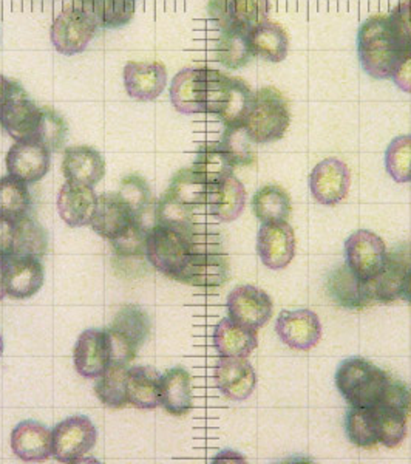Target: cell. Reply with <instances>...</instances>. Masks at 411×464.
<instances>
[{
  "instance_id": "cell-22",
  "label": "cell",
  "mask_w": 411,
  "mask_h": 464,
  "mask_svg": "<svg viewBox=\"0 0 411 464\" xmlns=\"http://www.w3.org/2000/svg\"><path fill=\"white\" fill-rule=\"evenodd\" d=\"M170 102L179 113H206L205 69H183L170 85Z\"/></svg>"
},
{
  "instance_id": "cell-12",
  "label": "cell",
  "mask_w": 411,
  "mask_h": 464,
  "mask_svg": "<svg viewBox=\"0 0 411 464\" xmlns=\"http://www.w3.org/2000/svg\"><path fill=\"white\" fill-rule=\"evenodd\" d=\"M275 333L282 343L292 348L308 352L316 347L322 339V324L316 313L308 308L283 310L275 322Z\"/></svg>"
},
{
  "instance_id": "cell-56",
  "label": "cell",
  "mask_w": 411,
  "mask_h": 464,
  "mask_svg": "<svg viewBox=\"0 0 411 464\" xmlns=\"http://www.w3.org/2000/svg\"><path fill=\"white\" fill-rule=\"evenodd\" d=\"M5 273H4V257H0V301L5 297Z\"/></svg>"
},
{
  "instance_id": "cell-7",
  "label": "cell",
  "mask_w": 411,
  "mask_h": 464,
  "mask_svg": "<svg viewBox=\"0 0 411 464\" xmlns=\"http://www.w3.org/2000/svg\"><path fill=\"white\" fill-rule=\"evenodd\" d=\"M53 432V457L59 463H76L95 448L98 430L85 417H72L56 424Z\"/></svg>"
},
{
  "instance_id": "cell-40",
  "label": "cell",
  "mask_w": 411,
  "mask_h": 464,
  "mask_svg": "<svg viewBox=\"0 0 411 464\" xmlns=\"http://www.w3.org/2000/svg\"><path fill=\"white\" fill-rule=\"evenodd\" d=\"M253 93L244 81L233 78L229 81L226 101L218 113V118L225 122V126H243L251 106H253Z\"/></svg>"
},
{
  "instance_id": "cell-9",
  "label": "cell",
  "mask_w": 411,
  "mask_h": 464,
  "mask_svg": "<svg viewBox=\"0 0 411 464\" xmlns=\"http://www.w3.org/2000/svg\"><path fill=\"white\" fill-rule=\"evenodd\" d=\"M98 27L84 11L73 6L67 8L54 19L50 37L54 48L65 56L82 53L95 37Z\"/></svg>"
},
{
  "instance_id": "cell-46",
  "label": "cell",
  "mask_w": 411,
  "mask_h": 464,
  "mask_svg": "<svg viewBox=\"0 0 411 464\" xmlns=\"http://www.w3.org/2000/svg\"><path fill=\"white\" fill-rule=\"evenodd\" d=\"M385 169L397 183L411 181V135L397 137L385 152Z\"/></svg>"
},
{
  "instance_id": "cell-50",
  "label": "cell",
  "mask_w": 411,
  "mask_h": 464,
  "mask_svg": "<svg viewBox=\"0 0 411 464\" xmlns=\"http://www.w3.org/2000/svg\"><path fill=\"white\" fill-rule=\"evenodd\" d=\"M391 33L402 50L411 47V0H402L391 10Z\"/></svg>"
},
{
  "instance_id": "cell-48",
  "label": "cell",
  "mask_w": 411,
  "mask_h": 464,
  "mask_svg": "<svg viewBox=\"0 0 411 464\" xmlns=\"http://www.w3.org/2000/svg\"><path fill=\"white\" fill-rule=\"evenodd\" d=\"M233 14L235 27L251 32L268 21L269 0H233Z\"/></svg>"
},
{
  "instance_id": "cell-53",
  "label": "cell",
  "mask_w": 411,
  "mask_h": 464,
  "mask_svg": "<svg viewBox=\"0 0 411 464\" xmlns=\"http://www.w3.org/2000/svg\"><path fill=\"white\" fill-rule=\"evenodd\" d=\"M14 245V222L0 217V257L13 254Z\"/></svg>"
},
{
  "instance_id": "cell-39",
  "label": "cell",
  "mask_w": 411,
  "mask_h": 464,
  "mask_svg": "<svg viewBox=\"0 0 411 464\" xmlns=\"http://www.w3.org/2000/svg\"><path fill=\"white\" fill-rule=\"evenodd\" d=\"M127 380H129V369L126 365H109L96 382L95 392L100 402L110 409L126 407L129 404Z\"/></svg>"
},
{
  "instance_id": "cell-43",
  "label": "cell",
  "mask_w": 411,
  "mask_h": 464,
  "mask_svg": "<svg viewBox=\"0 0 411 464\" xmlns=\"http://www.w3.org/2000/svg\"><path fill=\"white\" fill-rule=\"evenodd\" d=\"M207 190L209 186L206 185L192 168H187L175 174L167 192L181 203L196 208V206L205 205L207 201Z\"/></svg>"
},
{
  "instance_id": "cell-13",
  "label": "cell",
  "mask_w": 411,
  "mask_h": 464,
  "mask_svg": "<svg viewBox=\"0 0 411 464\" xmlns=\"http://www.w3.org/2000/svg\"><path fill=\"white\" fill-rule=\"evenodd\" d=\"M50 153L36 138H24L13 144L6 153V170L25 183H36L48 174Z\"/></svg>"
},
{
  "instance_id": "cell-30",
  "label": "cell",
  "mask_w": 411,
  "mask_h": 464,
  "mask_svg": "<svg viewBox=\"0 0 411 464\" xmlns=\"http://www.w3.org/2000/svg\"><path fill=\"white\" fill-rule=\"evenodd\" d=\"M161 375L152 367L137 365L129 369L127 401L141 411H153L159 406Z\"/></svg>"
},
{
  "instance_id": "cell-38",
  "label": "cell",
  "mask_w": 411,
  "mask_h": 464,
  "mask_svg": "<svg viewBox=\"0 0 411 464\" xmlns=\"http://www.w3.org/2000/svg\"><path fill=\"white\" fill-rule=\"evenodd\" d=\"M194 209L196 208L181 203L175 197L170 196L169 192H166L159 198L155 217H157V223L159 227H169L172 231L190 237L192 232L196 231Z\"/></svg>"
},
{
  "instance_id": "cell-15",
  "label": "cell",
  "mask_w": 411,
  "mask_h": 464,
  "mask_svg": "<svg viewBox=\"0 0 411 464\" xmlns=\"http://www.w3.org/2000/svg\"><path fill=\"white\" fill-rule=\"evenodd\" d=\"M5 293L11 299H28L41 290L45 279L41 260L32 256L10 254L4 257Z\"/></svg>"
},
{
  "instance_id": "cell-11",
  "label": "cell",
  "mask_w": 411,
  "mask_h": 464,
  "mask_svg": "<svg viewBox=\"0 0 411 464\" xmlns=\"http://www.w3.org/2000/svg\"><path fill=\"white\" fill-rule=\"evenodd\" d=\"M351 170L339 159H325L314 166L310 175L312 198L325 206H334L349 196Z\"/></svg>"
},
{
  "instance_id": "cell-49",
  "label": "cell",
  "mask_w": 411,
  "mask_h": 464,
  "mask_svg": "<svg viewBox=\"0 0 411 464\" xmlns=\"http://www.w3.org/2000/svg\"><path fill=\"white\" fill-rule=\"evenodd\" d=\"M148 231L144 227V222L133 220L132 225L122 232L121 236L113 238V248L119 257H132L146 254V242H148Z\"/></svg>"
},
{
  "instance_id": "cell-1",
  "label": "cell",
  "mask_w": 411,
  "mask_h": 464,
  "mask_svg": "<svg viewBox=\"0 0 411 464\" xmlns=\"http://www.w3.org/2000/svg\"><path fill=\"white\" fill-rule=\"evenodd\" d=\"M401 53V45L391 33L388 17H369L358 28V61L371 78L391 80Z\"/></svg>"
},
{
  "instance_id": "cell-31",
  "label": "cell",
  "mask_w": 411,
  "mask_h": 464,
  "mask_svg": "<svg viewBox=\"0 0 411 464\" xmlns=\"http://www.w3.org/2000/svg\"><path fill=\"white\" fill-rule=\"evenodd\" d=\"M231 157L220 143H206L198 149L192 169L207 186L218 185L234 175Z\"/></svg>"
},
{
  "instance_id": "cell-10",
  "label": "cell",
  "mask_w": 411,
  "mask_h": 464,
  "mask_svg": "<svg viewBox=\"0 0 411 464\" xmlns=\"http://www.w3.org/2000/svg\"><path fill=\"white\" fill-rule=\"evenodd\" d=\"M227 313L243 327L260 330L272 317L274 305L268 293L253 285L234 288L227 295Z\"/></svg>"
},
{
  "instance_id": "cell-29",
  "label": "cell",
  "mask_w": 411,
  "mask_h": 464,
  "mask_svg": "<svg viewBox=\"0 0 411 464\" xmlns=\"http://www.w3.org/2000/svg\"><path fill=\"white\" fill-rule=\"evenodd\" d=\"M249 41L253 56H259L268 63H282L290 52L288 33L275 22L266 21L253 28L249 33Z\"/></svg>"
},
{
  "instance_id": "cell-44",
  "label": "cell",
  "mask_w": 411,
  "mask_h": 464,
  "mask_svg": "<svg viewBox=\"0 0 411 464\" xmlns=\"http://www.w3.org/2000/svg\"><path fill=\"white\" fill-rule=\"evenodd\" d=\"M69 135V126L62 115L52 107H41V120L37 124L36 138L39 143H43L50 152H59L65 146Z\"/></svg>"
},
{
  "instance_id": "cell-20",
  "label": "cell",
  "mask_w": 411,
  "mask_h": 464,
  "mask_svg": "<svg viewBox=\"0 0 411 464\" xmlns=\"http://www.w3.org/2000/svg\"><path fill=\"white\" fill-rule=\"evenodd\" d=\"M127 93L137 101H155L167 85V70L161 63H126L122 74Z\"/></svg>"
},
{
  "instance_id": "cell-37",
  "label": "cell",
  "mask_w": 411,
  "mask_h": 464,
  "mask_svg": "<svg viewBox=\"0 0 411 464\" xmlns=\"http://www.w3.org/2000/svg\"><path fill=\"white\" fill-rule=\"evenodd\" d=\"M375 415L376 430L378 440L385 448H397L406 437V421L410 413L388 406V404H378L371 407Z\"/></svg>"
},
{
  "instance_id": "cell-32",
  "label": "cell",
  "mask_w": 411,
  "mask_h": 464,
  "mask_svg": "<svg viewBox=\"0 0 411 464\" xmlns=\"http://www.w3.org/2000/svg\"><path fill=\"white\" fill-rule=\"evenodd\" d=\"M135 4L137 0H81V10L96 27L115 30L132 21Z\"/></svg>"
},
{
  "instance_id": "cell-27",
  "label": "cell",
  "mask_w": 411,
  "mask_h": 464,
  "mask_svg": "<svg viewBox=\"0 0 411 464\" xmlns=\"http://www.w3.org/2000/svg\"><path fill=\"white\" fill-rule=\"evenodd\" d=\"M212 216L220 222L229 223L242 216L246 205V189L242 181L231 175L218 185L209 186L207 201Z\"/></svg>"
},
{
  "instance_id": "cell-26",
  "label": "cell",
  "mask_w": 411,
  "mask_h": 464,
  "mask_svg": "<svg viewBox=\"0 0 411 464\" xmlns=\"http://www.w3.org/2000/svg\"><path fill=\"white\" fill-rule=\"evenodd\" d=\"M259 345L257 330L243 327L231 317L218 322L214 332V347L216 353L226 358H248Z\"/></svg>"
},
{
  "instance_id": "cell-35",
  "label": "cell",
  "mask_w": 411,
  "mask_h": 464,
  "mask_svg": "<svg viewBox=\"0 0 411 464\" xmlns=\"http://www.w3.org/2000/svg\"><path fill=\"white\" fill-rule=\"evenodd\" d=\"M253 209L262 223L283 222L290 217V194L282 186H263L253 196Z\"/></svg>"
},
{
  "instance_id": "cell-54",
  "label": "cell",
  "mask_w": 411,
  "mask_h": 464,
  "mask_svg": "<svg viewBox=\"0 0 411 464\" xmlns=\"http://www.w3.org/2000/svg\"><path fill=\"white\" fill-rule=\"evenodd\" d=\"M16 85V81L8 80L4 74L0 73V106L8 100V96L13 93Z\"/></svg>"
},
{
  "instance_id": "cell-6",
  "label": "cell",
  "mask_w": 411,
  "mask_h": 464,
  "mask_svg": "<svg viewBox=\"0 0 411 464\" xmlns=\"http://www.w3.org/2000/svg\"><path fill=\"white\" fill-rule=\"evenodd\" d=\"M146 256L153 268L178 280L189 259V237L157 225L148 231Z\"/></svg>"
},
{
  "instance_id": "cell-14",
  "label": "cell",
  "mask_w": 411,
  "mask_h": 464,
  "mask_svg": "<svg viewBox=\"0 0 411 464\" xmlns=\"http://www.w3.org/2000/svg\"><path fill=\"white\" fill-rule=\"evenodd\" d=\"M39 120L41 107H37L24 87L16 82L13 93L0 106V124L11 138L19 141L36 133Z\"/></svg>"
},
{
  "instance_id": "cell-3",
  "label": "cell",
  "mask_w": 411,
  "mask_h": 464,
  "mask_svg": "<svg viewBox=\"0 0 411 464\" xmlns=\"http://www.w3.org/2000/svg\"><path fill=\"white\" fill-rule=\"evenodd\" d=\"M390 381L387 372L362 358L343 361L336 373L339 392L351 407H375Z\"/></svg>"
},
{
  "instance_id": "cell-42",
  "label": "cell",
  "mask_w": 411,
  "mask_h": 464,
  "mask_svg": "<svg viewBox=\"0 0 411 464\" xmlns=\"http://www.w3.org/2000/svg\"><path fill=\"white\" fill-rule=\"evenodd\" d=\"M118 196L132 212L133 218L144 222V216L152 203V190L148 179L138 174L127 175L122 179Z\"/></svg>"
},
{
  "instance_id": "cell-47",
  "label": "cell",
  "mask_w": 411,
  "mask_h": 464,
  "mask_svg": "<svg viewBox=\"0 0 411 464\" xmlns=\"http://www.w3.org/2000/svg\"><path fill=\"white\" fill-rule=\"evenodd\" d=\"M220 144L235 166H246V164L253 163L255 150H253V144L255 143L249 138L244 127L227 126Z\"/></svg>"
},
{
  "instance_id": "cell-25",
  "label": "cell",
  "mask_w": 411,
  "mask_h": 464,
  "mask_svg": "<svg viewBox=\"0 0 411 464\" xmlns=\"http://www.w3.org/2000/svg\"><path fill=\"white\" fill-rule=\"evenodd\" d=\"M132 212L124 205V201L118 194H102L98 197L95 214L90 222L93 231L98 232L100 237L113 238L119 237L127 227L132 225Z\"/></svg>"
},
{
  "instance_id": "cell-8",
  "label": "cell",
  "mask_w": 411,
  "mask_h": 464,
  "mask_svg": "<svg viewBox=\"0 0 411 464\" xmlns=\"http://www.w3.org/2000/svg\"><path fill=\"white\" fill-rule=\"evenodd\" d=\"M345 257L347 266L358 279L367 282L379 275L387 264L388 253L384 240L378 234L360 229L349 236L345 243Z\"/></svg>"
},
{
  "instance_id": "cell-51",
  "label": "cell",
  "mask_w": 411,
  "mask_h": 464,
  "mask_svg": "<svg viewBox=\"0 0 411 464\" xmlns=\"http://www.w3.org/2000/svg\"><path fill=\"white\" fill-rule=\"evenodd\" d=\"M209 17L220 30L235 27L233 14V0H209Z\"/></svg>"
},
{
  "instance_id": "cell-16",
  "label": "cell",
  "mask_w": 411,
  "mask_h": 464,
  "mask_svg": "<svg viewBox=\"0 0 411 464\" xmlns=\"http://www.w3.org/2000/svg\"><path fill=\"white\" fill-rule=\"evenodd\" d=\"M257 253L269 269H285L295 254L294 229L290 223H263L257 237Z\"/></svg>"
},
{
  "instance_id": "cell-23",
  "label": "cell",
  "mask_w": 411,
  "mask_h": 464,
  "mask_svg": "<svg viewBox=\"0 0 411 464\" xmlns=\"http://www.w3.org/2000/svg\"><path fill=\"white\" fill-rule=\"evenodd\" d=\"M62 174L67 181L95 186L104 179L106 161L96 149L74 146L63 150Z\"/></svg>"
},
{
  "instance_id": "cell-28",
  "label": "cell",
  "mask_w": 411,
  "mask_h": 464,
  "mask_svg": "<svg viewBox=\"0 0 411 464\" xmlns=\"http://www.w3.org/2000/svg\"><path fill=\"white\" fill-rule=\"evenodd\" d=\"M410 268L408 259L399 254L388 256L387 264L376 276L375 279L367 280V293L368 297L373 301L393 302L402 297V288L406 282V271Z\"/></svg>"
},
{
  "instance_id": "cell-36",
  "label": "cell",
  "mask_w": 411,
  "mask_h": 464,
  "mask_svg": "<svg viewBox=\"0 0 411 464\" xmlns=\"http://www.w3.org/2000/svg\"><path fill=\"white\" fill-rule=\"evenodd\" d=\"M330 290L334 301L347 308L358 310L371 302L367 293V284L364 280L358 279L347 265L332 275Z\"/></svg>"
},
{
  "instance_id": "cell-2",
  "label": "cell",
  "mask_w": 411,
  "mask_h": 464,
  "mask_svg": "<svg viewBox=\"0 0 411 464\" xmlns=\"http://www.w3.org/2000/svg\"><path fill=\"white\" fill-rule=\"evenodd\" d=\"M229 277V262L218 234H196L189 237V259L179 282L194 286H222Z\"/></svg>"
},
{
  "instance_id": "cell-24",
  "label": "cell",
  "mask_w": 411,
  "mask_h": 464,
  "mask_svg": "<svg viewBox=\"0 0 411 464\" xmlns=\"http://www.w3.org/2000/svg\"><path fill=\"white\" fill-rule=\"evenodd\" d=\"M159 406L174 417H185L194 407L192 381L189 372L183 367L170 369L161 376Z\"/></svg>"
},
{
  "instance_id": "cell-17",
  "label": "cell",
  "mask_w": 411,
  "mask_h": 464,
  "mask_svg": "<svg viewBox=\"0 0 411 464\" xmlns=\"http://www.w3.org/2000/svg\"><path fill=\"white\" fill-rule=\"evenodd\" d=\"M215 384L227 400L244 401L255 391L257 376L248 359L220 356L215 367Z\"/></svg>"
},
{
  "instance_id": "cell-21",
  "label": "cell",
  "mask_w": 411,
  "mask_h": 464,
  "mask_svg": "<svg viewBox=\"0 0 411 464\" xmlns=\"http://www.w3.org/2000/svg\"><path fill=\"white\" fill-rule=\"evenodd\" d=\"M74 369L84 378L96 380L110 365V352L106 332L85 330L73 352Z\"/></svg>"
},
{
  "instance_id": "cell-19",
  "label": "cell",
  "mask_w": 411,
  "mask_h": 464,
  "mask_svg": "<svg viewBox=\"0 0 411 464\" xmlns=\"http://www.w3.org/2000/svg\"><path fill=\"white\" fill-rule=\"evenodd\" d=\"M98 205L93 186L76 181H65L59 190L58 211L63 222L72 227L90 225Z\"/></svg>"
},
{
  "instance_id": "cell-55",
  "label": "cell",
  "mask_w": 411,
  "mask_h": 464,
  "mask_svg": "<svg viewBox=\"0 0 411 464\" xmlns=\"http://www.w3.org/2000/svg\"><path fill=\"white\" fill-rule=\"evenodd\" d=\"M402 299H406L408 304H411V266L406 271V282H404V288H402Z\"/></svg>"
},
{
  "instance_id": "cell-41",
  "label": "cell",
  "mask_w": 411,
  "mask_h": 464,
  "mask_svg": "<svg viewBox=\"0 0 411 464\" xmlns=\"http://www.w3.org/2000/svg\"><path fill=\"white\" fill-rule=\"evenodd\" d=\"M47 232L39 223L34 222L28 216L14 223L13 254L32 256V257L39 259L47 253Z\"/></svg>"
},
{
  "instance_id": "cell-45",
  "label": "cell",
  "mask_w": 411,
  "mask_h": 464,
  "mask_svg": "<svg viewBox=\"0 0 411 464\" xmlns=\"http://www.w3.org/2000/svg\"><path fill=\"white\" fill-rule=\"evenodd\" d=\"M347 435L358 448L371 449L379 443L371 409L353 407L347 417Z\"/></svg>"
},
{
  "instance_id": "cell-18",
  "label": "cell",
  "mask_w": 411,
  "mask_h": 464,
  "mask_svg": "<svg viewBox=\"0 0 411 464\" xmlns=\"http://www.w3.org/2000/svg\"><path fill=\"white\" fill-rule=\"evenodd\" d=\"M11 450L27 463H43L53 455V432L36 421H22L11 432Z\"/></svg>"
},
{
  "instance_id": "cell-33",
  "label": "cell",
  "mask_w": 411,
  "mask_h": 464,
  "mask_svg": "<svg viewBox=\"0 0 411 464\" xmlns=\"http://www.w3.org/2000/svg\"><path fill=\"white\" fill-rule=\"evenodd\" d=\"M249 30L242 27L223 30L216 41V61L227 69H242L253 59V48L249 41Z\"/></svg>"
},
{
  "instance_id": "cell-4",
  "label": "cell",
  "mask_w": 411,
  "mask_h": 464,
  "mask_svg": "<svg viewBox=\"0 0 411 464\" xmlns=\"http://www.w3.org/2000/svg\"><path fill=\"white\" fill-rule=\"evenodd\" d=\"M291 122L285 96L274 87H263L253 93V106L243 122L255 144L272 143L283 138Z\"/></svg>"
},
{
  "instance_id": "cell-57",
  "label": "cell",
  "mask_w": 411,
  "mask_h": 464,
  "mask_svg": "<svg viewBox=\"0 0 411 464\" xmlns=\"http://www.w3.org/2000/svg\"><path fill=\"white\" fill-rule=\"evenodd\" d=\"M2 354H4V338L0 334V358H2Z\"/></svg>"
},
{
  "instance_id": "cell-34",
  "label": "cell",
  "mask_w": 411,
  "mask_h": 464,
  "mask_svg": "<svg viewBox=\"0 0 411 464\" xmlns=\"http://www.w3.org/2000/svg\"><path fill=\"white\" fill-rule=\"evenodd\" d=\"M28 183L13 177H0V217L10 222H19L32 211V194Z\"/></svg>"
},
{
  "instance_id": "cell-5",
  "label": "cell",
  "mask_w": 411,
  "mask_h": 464,
  "mask_svg": "<svg viewBox=\"0 0 411 464\" xmlns=\"http://www.w3.org/2000/svg\"><path fill=\"white\" fill-rule=\"evenodd\" d=\"M150 334L148 313L135 305L124 306L107 328L106 336L110 352V364L129 365L137 358Z\"/></svg>"
},
{
  "instance_id": "cell-52",
  "label": "cell",
  "mask_w": 411,
  "mask_h": 464,
  "mask_svg": "<svg viewBox=\"0 0 411 464\" xmlns=\"http://www.w3.org/2000/svg\"><path fill=\"white\" fill-rule=\"evenodd\" d=\"M391 80L402 92L411 93V47L402 50L395 72L391 74Z\"/></svg>"
}]
</instances>
